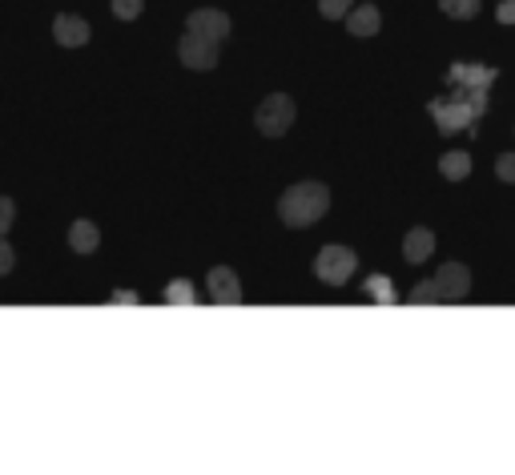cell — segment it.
<instances>
[{
	"instance_id": "9c48e42d",
	"label": "cell",
	"mask_w": 515,
	"mask_h": 475,
	"mask_svg": "<svg viewBox=\"0 0 515 475\" xmlns=\"http://www.w3.org/2000/svg\"><path fill=\"white\" fill-rule=\"evenodd\" d=\"M431 254H435V234H431L427 226H415L407 238H402V258H407L410 266L427 262Z\"/></svg>"
},
{
	"instance_id": "5b68a950",
	"label": "cell",
	"mask_w": 515,
	"mask_h": 475,
	"mask_svg": "<svg viewBox=\"0 0 515 475\" xmlns=\"http://www.w3.org/2000/svg\"><path fill=\"white\" fill-rule=\"evenodd\" d=\"M185 33L206 36V41H226L230 36V17L222 9H198L185 17Z\"/></svg>"
},
{
	"instance_id": "7a4b0ae2",
	"label": "cell",
	"mask_w": 515,
	"mask_h": 475,
	"mask_svg": "<svg viewBox=\"0 0 515 475\" xmlns=\"http://www.w3.org/2000/svg\"><path fill=\"white\" fill-rule=\"evenodd\" d=\"M254 125H258L262 137H282V133H290V125H294V101H290L286 93H270V97L258 105V113H254Z\"/></svg>"
},
{
	"instance_id": "7402d4cb",
	"label": "cell",
	"mask_w": 515,
	"mask_h": 475,
	"mask_svg": "<svg viewBox=\"0 0 515 475\" xmlns=\"http://www.w3.org/2000/svg\"><path fill=\"white\" fill-rule=\"evenodd\" d=\"M495 20H499V25H515V0H503V4H499Z\"/></svg>"
},
{
	"instance_id": "9a60e30c",
	"label": "cell",
	"mask_w": 515,
	"mask_h": 475,
	"mask_svg": "<svg viewBox=\"0 0 515 475\" xmlns=\"http://www.w3.org/2000/svg\"><path fill=\"white\" fill-rule=\"evenodd\" d=\"M145 12V0H113V17L117 20H137Z\"/></svg>"
},
{
	"instance_id": "30bf717a",
	"label": "cell",
	"mask_w": 515,
	"mask_h": 475,
	"mask_svg": "<svg viewBox=\"0 0 515 475\" xmlns=\"http://www.w3.org/2000/svg\"><path fill=\"white\" fill-rule=\"evenodd\" d=\"M347 28L350 36H375L383 28V17H378L375 4H358V9L347 12Z\"/></svg>"
},
{
	"instance_id": "44dd1931",
	"label": "cell",
	"mask_w": 515,
	"mask_h": 475,
	"mask_svg": "<svg viewBox=\"0 0 515 475\" xmlns=\"http://www.w3.org/2000/svg\"><path fill=\"white\" fill-rule=\"evenodd\" d=\"M12 266H17V254H12V246L0 238V278H4V274H12Z\"/></svg>"
},
{
	"instance_id": "ac0fdd59",
	"label": "cell",
	"mask_w": 515,
	"mask_h": 475,
	"mask_svg": "<svg viewBox=\"0 0 515 475\" xmlns=\"http://www.w3.org/2000/svg\"><path fill=\"white\" fill-rule=\"evenodd\" d=\"M495 177L507 185H515V153H499L495 158Z\"/></svg>"
},
{
	"instance_id": "603a6c76",
	"label": "cell",
	"mask_w": 515,
	"mask_h": 475,
	"mask_svg": "<svg viewBox=\"0 0 515 475\" xmlns=\"http://www.w3.org/2000/svg\"><path fill=\"white\" fill-rule=\"evenodd\" d=\"M113 302H129V307H133V302H137V294H133V291H129V294L117 291V294H113Z\"/></svg>"
},
{
	"instance_id": "8fae6325",
	"label": "cell",
	"mask_w": 515,
	"mask_h": 475,
	"mask_svg": "<svg viewBox=\"0 0 515 475\" xmlns=\"http://www.w3.org/2000/svg\"><path fill=\"white\" fill-rule=\"evenodd\" d=\"M69 246L77 250V254H93V250L101 246V230H97L93 222H85V218L73 222V226H69Z\"/></svg>"
},
{
	"instance_id": "277c9868",
	"label": "cell",
	"mask_w": 515,
	"mask_h": 475,
	"mask_svg": "<svg viewBox=\"0 0 515 475\" xmlns=\"http://www.w3.org/2000/svg\"><path fill=\"white\" fill-rule=\"evenodd\" d=\"M177 57H182L185 69L210 73V69H218V41H206V36L185 33L182 44H177Z\"/></svg>"
},
{
	"instance_id": "3957f363",
	"label": "cell",
	"mask_w": 515,
	"mask_h": 475,
	"mask_svg": "<svg viewBox=\"0 0 515 475\" xmlns=\"http://www.w3.org/2000/svg\"><path fill=\"white\" fill-rule=\"evenodd\" d=\"M355 270H358V258H355V250H347V246H323L315 258V274L326 286H347Z\"/></svg>"
},
{
	"instance_id": "2e32d148",
	"label": "cell",
	"mask_w": 515,
	"mask_h": 475,
	"mask_svg": "<svg viewBox=\"0 0 515 475\" xmlns=\"http://www.w3.org/2000/svg\"><path fill=\"white\" fill-rule=\"evenodd\" d=\"M350 9H355V0H318V12H323L326 20H339V17H347Z\"/></svg>"
},
{
	"instance_id": "52a82bcc",
	"label": "cell",
	"mask_w": 515,
	"mask_h": 475,
	"mask_svg": "<svg viewBox=\"0 0 515 475\" xmlns=\"http://www.w3.org/2000/svg\"><path fill=\"white\" fill-rule=\"evenodd\" d=\"M206 286H210V299L222 302V307H238L242 302V282H238V274L230 266H214L206 274Z\"/></svg>"
},
{
	"instance_id": "4fadbf2b",
	"label": "cell",
	"mask_w": 515,
	"mask_h": 475,
	"mask_svg": "<svg viewBox=\"0 0 515 475\" xmlns=\"http://www.w3.org/2000/svg\"><path fill=\"white\" fill-rule=\"evenodd\" d=\"M439 9L455 20H472L480 12V0H439Z\"/></svg>"
},
{
	"instance_id": "6da1fadb",
	"label": "cell",
	"mask_w": 515,
	"mask_h": 475,
	"mask_svg": "<svg viewBox=\"0 0 515 475\" xmlns=\"http://www.w3.org/2000/svg\"><path fill=\"white\" fill-rule=\"evenodd\" d=\"M326 210H331V190H326L323 182H298L278 198V218L286 222L290 230L315 226Z\"/></svg>"
},
{
	"instance_id": "d6986e66",
	"label": "cell",
	"mask_w": 515,
	"mask_h": 475,
	"mask_svg": "<svg viewBox=\"0 0 515 475\" xmlns=\"http://www.w3.org/2000/svg\"><path fill=\"white\" fill-rule=\"evenodd\" d=\"M367 294H375L378 302H394V291H391V282H386V278H371L367 282Z\"/></svg>"
},
{
	"instance_id": "5bb4252c",
	"label": "cell",
	"mask_w": 515,
	"mask_h": 475,
	"mask_svg": "<svg viewBox=\"0 0 515 475\" xmlns=\"http://www.w3.org/2000/svg\"><path fill=\"white\" fill-rule=\"evenodd\" d=\"M435 299H439L435 278H431V282H419V286H410V294H407V302H415V307H423V302H435Z\"/></svg>"
},
{
	"instance_id": "7c38bea8",
	"label": "cell",
	"mask_w": 515,
	"mask_h": 475,
	"mask_svg": "<svg viewBox=\"0 0 515 475\" xmlns=\"http://www.w3.org/2000/svg\"><path fill=\"white\" fill-rule=\"evenodd\" d=\"M439 174H443L447 182H463V177L472 174V158L463 150H447L443 158H439Z\"/></svg>"
},
{
	"instance_id": "ba28073f",
	"label": "cell",
	"mask_w": 515,
	"mask_h": 475,
	"mask_svg": "<svg viewBox=\"0 0 515 475\" xmlns=\"http://www.w3.org/2000/svg\"><path fill=\"white\" fill-rule=\"evenodd\" d=\"M89 36H93V28H89L85 17H77V12H57L53 20V41L65 44V49H81V44H89Z\"/></svg>"
},
{
	"instance_id": "8992f818",
	"label": "cell",
	"mask_w": 515,
	"mask_h": 475,
	"mask_svg": "<svg viewBox=\"0 0 515 475\" xmlns=\"http://www.w3.org/2000/svg\"><path fill=\"white\" fill-rule=\"evenodd\" d=\"M435 286H439V299L443 302H459L467 299V291H472V270L463 262H447L443 270L435 274Z\"/></svg>"
},
{
	"instance_id": "e0dca14e",
	"label": "cell",
	"mask_w": 515,
	"mask_h": 475,
	"mask_svg": "<svg viewBox=\"0 0 515 475\" xmlns=\"http://www.w3.org/2000/svg\"><path fill=\"white\" fill-rule=\"evenodd\" d=\"M166 299L177 302V307H182V302H193V286H190V282H182V278L169 282V286H166Z\"/></svg>"
},
{
	"instance_id": "ffe728a7",
	"label": "cell",
	"mask_w": 515,
	"mask_h": 475,
	"mask_svg": "<svg viewBox=\"0 0 515 475\" xmlns=\"http://www.w3.org/2000/svg\"><path fill=\"white\" fill-rule=\"evenodd\" d=\"M12 218H17V206H12V198H0V238L9 234Z\"/></svg>"
}]
</instances>
